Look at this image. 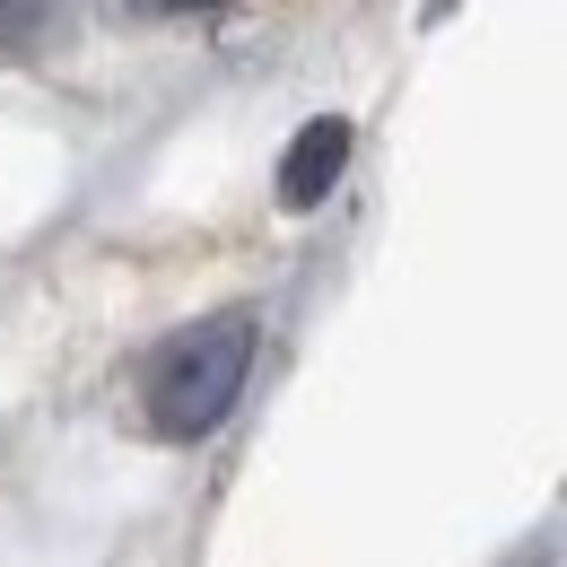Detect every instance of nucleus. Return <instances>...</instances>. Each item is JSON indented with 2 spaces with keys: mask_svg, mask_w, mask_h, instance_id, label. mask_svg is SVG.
Masks as SVG:
<instances>
[{
  "mask_svg": "<svg viewBox=\"0 0 567 567\" xmlns=\"http://www.w3.org/2000/svg\"><path fill=\"white\" fill-rule=\"evenodd\" d=\"M524 567H559V559H524Z\"/></svg>",
  "mask_w": 567,
  "mask_h": 567,
  "instance_id": "39448f33",
  "label": "nucleus"
},
{
  "mask_svg": "<svg viewBox=\"0 0 567 567\" xmlns=\"http://www.w3.org/2000/svg\"><path fill=\"white\" fill-rule=\"evenodd\" d=\"M53 18H62V0H0V62L35 53L53 35Z\"/></svg>",
  "mask_w": 567,
  "mask_h": 567,
  "instance_id": "7ed1b4c3",
  "label": "nucleus"
},
{
  "mask_svg": "<svg viewBox=\"0 0 567 567\" xmlns=\"http://www.w3.org/2000/svg\"><path fill=\"white\" fill-rule=\"evenodd\" d=\"M132 9H148V18H202V9H227V0H132Z\"/></svg>",
  "mask_w": 567,
  "mask_h": 567,
  "instance_id": "20e7f679",
  "label": "nucleus"
},
{
  "mask_svg": "<svg viewBox=\"0 0 567 567\" xmlns=\"http://www.w3.org/2000/svg\"><path fill=\"white\" fill-rule=\"evenodd\" d=\"M341 166H350V123L341 114H315L280 157V210H323L332 184H341Z\"/></svg>",
  "mask_w": 567,
  "mask_h": 567,
  "instance_id": "f03ea898",
  "label": "nucleus"
},
{
  "mask_svg": "<svg viewBox=\"0 0 567 567\" xmlns=\"http://www.w3.org/2000/svg\"><path fill=\"white\" fill-rule=\"evenodd\" d=\"M254 341H262V332H254L245 306L184 323L166 350L148 358V427H157L166 445H202L210 427H227L245 375H254Z\"/></svg>",
  "mask_w": 567,
  "mask_h": 567,
  "instance_id": "f257e3e1",
  "label": "nucleus"
}]
</instances>
